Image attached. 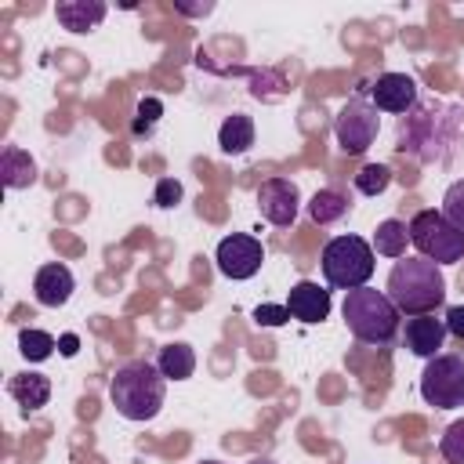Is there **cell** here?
I'll return each instance as SVG.
<instances>
[{
  "label": "cell",
  "instance_id": "1",
  "mask_svg": "<svg viewBox=\"0 0 464 464\" xmlns=\"http://www.w3.org/2000/svg\"><path fill=\"white\" fill-rule=\"evenodd\" d=\"M109 399H112L120 417H127V420H152L163 410L167 377L160 373L156 362L130 359V362L116 366V373L109 381Z\"/></svg>",
  "mask_w": 464,
  "mask_h": 464
},
{
  "label": "cell",
  "instance_id": "2",
  "mask_svg": "<svg viewBox=\"0 0 464 464\" xmlns=\"http://www.w3.org/2000/svg\"><path fill=\"white\" fill-rule=\"evenodd\" d=\"M384 290L402 315H431L446 301V279L428 257H399L388 272Z\"/></svg>",
  "mask_w": 464,
  "mask_h": 464
},
{
  "label": "cell",
  "instance_id": "3",
  "mask_svg": "<svg viewBox=\"0 0 464 464\" xmlns=\"http://www.w3.org/2000/svg\"><path fill=\"white\" fill-rule=\"evenodd\" d=\"M341 315L362 344H392L399 334V319H402V312L392 304V297L384 290H373V286L348 290Z\"/></svg>",
  "mask_w": 464,
  "mask_h": 464
},
{
  "label": "cell",
  "instance_id": "4",
  "mask_svg": "<svg viewBox=\"0 0 464 464\" xmlns=\"http://www.w3.org/2000/svg\"><path fill=\"white\" fill-rule=\"evenodd\" d=\"M373 276V246L362 236H334L323 246V279L334 290H359Z\"/></svg>",
  "mask_w": 464,
  "mask_h": 464
},
{
  "label": "cell",
  "instance_id": "5",
  "mask_svg": "<svg viewBox=\"0 0 464 464\" xmlns=\"http://www.w3.org/2000/svg\"><path fill=\"white\" fill-rule=\"evenodd\" d=\"M410 232V243L417 246L420 257L435 261V265H457L464 261V232L435 207H424L410 218L406 225Z\"/></svg>",
  "mask_w": 464,
  "mask_h": 464
},
{
  "label": "cell",
  "instance_id": "6",
  "mask_svg": "<svg viewBox=\"0 0 464 464\" xmlns=\"http://www.w3.org/2000/svg\"><path fill=\"white\" fill-rule=\"evenodd\" d=\"M420 399L435 410L464 406V359L460 355H435L420 373Z\"/></svg>",
  "mask_w": 464,
  "mask_h": 464
},
{
  "label": "cell",
  "instance_id": "7",
  "mask_svg": "<svg viewBox=\"0 0 464 464\" xmlns=\"http://www.w3.org/2000/svg\"><path fill=\"white\" fill-rule=\"evenodd\" d=\"M377 130H381V116L362 98L344 102L337 120H334V138H337L341 152H348V156H362L377 141Z\"/></svg>",
  "mask_w": 464,
  "mask_h": 464
},
{
  "label": "cell",
  "instance_id": "8",
  "mask_svg": "<svg viewBox=\"0 0 464 464\" xmlns=\"http://www.w3.org/2000/svg\"><path fill=\"white\" fill-rule=\"evenodd\" d=\"M214 261L225 279H250V276H257V268L265 261V246H261V239H254L246 232H232L218 243Z\"/></svg>",
  "mask_w": 464,
  "mask_h": 464
},
{
  "label": "cell",
  "instance_id": "9",
  "mask_svg": "<svg viewBox=\"0 0 464 464\" xmlns=\"http://www.w3.org/2000/svg\"><path fill=\"white\" fill-rule=\"evenodd\" d=\"M257 210H261V218L268 225H279V228L294 225L297 221V210H301L297 185L290 178H268V181H261V188H257Z\"/></svg>",
  "mask_w": 464,
  "mask_h": 464
},
{
  "label": "cell",
  "instance_id": "10",
  "mask_svg": "<svg viewBox=\"0 0 464 464\" xmlns=\"http://www.w3.org/2000/svg\"><path fill=\"white\" fill-rule=\"evenodd\" d=\"M370 102L377 112H410L417 105V83L406 72H381L370 83Z\"/></svg>",
  "mask_w": 464,
  "mask_h": 464
},
{
  "label": "cell",
  "instance_id": "11",
  "mask_svg": "<svg viewBox=\"0 0 464 464\" xmlns=\"http://www.w3.org/2000/svg\"><path fill=\"white\" fill-rule=\"evenodd\" d=\"M72 290H76V279L62 261H51V265L36 268V276H33V294L44 308H62L72 297Z\"/></svg>",
  "mask_w": 464,
  "mask_h": 464
},
{
  "label": "cell",
  "instance_id": "12",
  "mask_svg": "<svg viewBox=\"0 0 464 464\" xmlns=\"http://www.w3.org/2000/svg\"><path fill=\"white\" fill-rule=\"evenodd\" d=\"M286 312L290 319H301V323H323L330 315V290L304 279L297 286H290V297H286Z\"/></svg>",
  "mask_w": 464,
  "mask_h": 464
},
{
  "label": "cell",
  "instance_id": "13",
  "mask_svg": "<svg viewBox=\"0 0 464 464\" xmlns=\"http://www.w3.org/2000/svg\"><path fill=\"white\" fill-rule=\"evenodd\" d=\"M402 341H406V348L413 355L435 359L439 348H442V341H446V323L435 319V312L431 315H410L406 326H402Z\"/></svg>",
  "mask_w": 464,
  "mask_h": 464
},
{
  "label": "cell",
  "instance_id": "14",
  "mask_svg": "<svg viewBox=\"0 0 464 464\" xmlns=\"http://www.w3.org/2000/svg\"><path fill=\"white\" fill-rule=\"evenodd\" d=\"M105 14H109V7L102 0H62V4H54V18L69 33H91V29L102 25Z\"/></svg>",
  "mask_w": 464,
  "mask_h": 464
},
{
  "label": "cell",
  "instance_id": "15",
  "mask_svg": "<svg viewBox=\"0 0 464 464\" xmlns=\"http://www.w3.org/2000/svg\"><path fill=\"white\" fill-rule=\"evenodd\" d=\"M7 392H11V399H14L25 413H33V410L47 406V399H51V381H47L44 373H36V370H22V373H11Z\"/></svg>",
  "mask_w": 464,
  "mask_h": 464
},
{
  "label": "cell",
  "instance_id": "16",
  "mask_svg": "<svg viewBox=\"0 0 464 464\" xmlns=\"http://www.w3.org/2000/svg\"><path fill=\"white\" fill-rule=\"evenodd\" d=\"M0 181H4L7 188H29V185L36 181V160H33L25 149L7 145V149L0 152Z\"/></svg>",
  "mask_w": 464,
  "mask_h": 464
},
{
  "label": "cell",
  "instance_id": "17",
  "mask_svg": "<svg viewBox=\"0 0 464 464\" xmlns=\"http://www.w3.org/2000/svg\"><path fill=\"white\" fill-rule=\"evenodd\" d=\"M218 145H221L225 156H243L254 145V120L246 112L225 116V123L218 127Z\"/></svg>",
  "mask_w": 464,
  "mask_h": 464
},
{
  "label": "cell",
  "instance_id": "18",
  "mask_svg": "<svg viewBox=\"0 0 464 464\" xmlns=\"http://www.w3.org/2000/svg\"><path fill=\"white\" fill-rule=\"evenodd\" d=\"M156 366H160V373H163L167 381H188V377L196 373V352H192L185 341L163 344Z\"/></svg>",
  "mask_w": 464,
  "mask_h": 464
},
{
  "label": "cell",
  "instance_id": "19",
  "mask_svg": "<svg viewBox=\"0 0 464 464\" xmlns=\"http://www.w3.org/2000/svg\"><path fill=\"white\" fill-rule=\"evenodd\" d=\"M406 243H410L406 225H402L399 218H384V221L377 225V232H373V243H370V246H373V254L399 261V257H406Z\"/></svg>",
  "mask_w": 464,
  "mask_h": 464
},
{
  "label": "cell",
  "instance_id": "20",
  "mask_svg": "<svg viewBox=\"0 0 464 464\" xmlns=\"http://www.w3.org/2000/svg\"><path fill=\"white\" fill-rule=\"evenodd\" d=\"M348 214V196H341L337 188H319L312 199H308V218L315 225H334Z\"/></svg>",
  "mask_w": 464,
  "mask_h": 464
},
{
  "label": "cell",
  "instance_id": "21",
  "mask_svg": "<svg viewBox=\"0 0 464 464\" xmlns=\"http://www.w3.org/2000/svg\"><path fill=\"white\" fill-rule=\"evenodd\" d=\"M54 348H58V341H54L47 330H33V326H25V330L18 334V352H22L29 362H44V359H51Z\"/></svg>",
  "mask_w": 464,
  "mask_h": 464
},
{
  "label": "cell",
  "instance_id": "22",
  "mask_svg": "<svg viewBox=\"0 0 464 464\" xmlns=\"http://www.w3.org/2000/svg\"><path fill=\"white\" fill-rule=\"evenodd\" d=\"M388 185H392V167H384V163H366V167L355 174V188H359L362 196H381Z\"/></svg>",
  "mask_w": 464,
  "mask_h": 464
},
{
  "label": "cell",
  "instance_id": "23",
  "mask_svg": "<svg viewBox=\"0 0 464 464\" xmlns=\"http://www.w3.org/2000/svg\"><path fill=\"white\" fill-rule=\"evenodd\" d=\"M439 453H442L446 464H464V417L453 420V424L442 431V439H439Z\"/></svg>",
  "mask_w": 464,
  "mask_h": 464
},
{
  "label": "cell",
  "instance_id": "24",
  "mask_svg": "<svg viewBox=\"0 0 464 464\" xmlns=\"http://www.w3.org/2000/svg\"><path fill=\"white\" fill-rule=\"evenodd\" d=\"M442 214L464 232V178L446 188V196H442Z\"/></svg>",
  "mask_w": 464,
  "mask_h": 464
},
{
  "label": "cell",
  "instance_id": "25",
  "mask_svg": "<svg viewBox=\"0 0 464 464\" xmlns=\"http://www.w3.org/2000/svg\"><path fill=\"white\" fill-rule=\"evenodd\" d=\"M160 112H163V102L160 98H141L138 102V116H134V134H149L152 123L160 120Z\"/></svg>",
  "mask_w": 464,
  "mask_h": 464
},
{
  "label": "cell",
  "instance_id": "26",
  "mask_svg": "<svg viewBox=\"0 0 464 464\" xmlns=\"http://www.w3.org/2000/svg\"><path fill=\"white\" fill-rule=\"evenodd\" d=\"M178 199H181V181L178 178H160L156 192H152V203L156 207H174Z\"/></svg>",
  "mask_w": 464,
  "mask_h": 464
},
{
  "label": "cell",
  "instance_id": "27",
  "mask_svg": "<svg viewBox=\"0 0 464 464\" xmlns=\"http://www.w3.org/2000/svg\"><path fill=\"white\" fill-rule=\"evenodd\" d=\"M286 319H290L286 304H257L254 308V323L257 326H283Z\"/></svg>",
  "mask_w": 464,
  "mask_h": 464
},
{
  "label": "cell",
  "instance_id": "28",
  "mask_svg": "<svg viewBox=\"0 0 464 464\" xmlns=\"http://www.w3.org/2000/svg\"><path fill=\"white\" fill-rule=\"evenodd\" d=\"M442 323H446V334H453V337L464 341V304H450Z\"/></svg>",
  "mask_w": 464,
  "mask_h": 464
},
{
  "label": "cell",
  "instance_id": "29",
  "mask_svg": "<svg viewBox=\"0 0 464 464\" xmlns=\"http://www.w3.org/2000/svg\"><path fill=\"white\" fill-rule=\"evenodd\" d=\"M76 348H80V337L76 334H62L58 337V352L62 355H76Z\"/></svg>",
  "mask_w": 464,
  "mask_h": 464
},
{
  "label": "cell",
  "instance_id": "30",
  "mask_svg": "<svg viewBox=\"0 0 464 464\" xmlns=\"http://www.w3.org/2000/svg\"><path fill=\"white\" fill-rule=\"evenodd\" d=\"M174 7H178V11H181V14H207V11H210V7H214V4H181V0H178V4H174Z\"/></svg>",
  "mask_w": 464,
  "mask_h": 464
},
{
  "label": "cell",
  "instance_id": "31",
  "mask_svg": "<svg viewBox=\"0 0 464 464\" xmlns=\"http://www.w3.org/2000/svg\"><path fill=\"white\" fill-rule=\"evenodd\" d=\"M250 464H276V460H268V457H254Z\"/></svg>",
  "mask_w": 464,
  "mask_h": 464
},
{
  "label": "cell",
  "instance_id": "32",
  "mask_svg": "<svg viewBox=\"0 0 464 464\" xmlns=\"http://www.w3.org/2000/svg\"><path fill=\"white\" fill-rule=\"evenodd\" d=\"M203 464H221V460H203Z\"/></svg>",
  "mask_w": 464,
  "mask_h": 464
}]
</instances>
